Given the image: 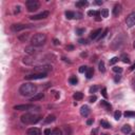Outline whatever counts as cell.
Segmentation results:
<instances>
[{
	"label": "cell",
	"mask_w": 135,
	"mask_h": 135,
	"mask_svg": "<svg viewBox=\"0 0 135 135\" xmlns=\"http://www.w3.org/2000/svg\"><path fill=\"white\" fill-rule=\"evenodd\" d=\"M133 46H134V49H135V40H134V43H133Z\"/></svg>",
	"instance_id": "54"
},
{
	"label": "cell",
	"mask_w": 135,
	"mask_h": 135,
	"mask_svg": "<svg viewBox=\"0 0 135 135\" xmlns=\"http://www.w3.org/2000/svg\"><path fill=\"white\" fill-rule=\"evenodd\" d=\"M49 15H50V13H49L48 11H43V12L39 13V14H37V15L31 16V17H30V19H31V20H41V19L48 18Z\"/></svg>",
	"instance_id": "9"
},
{
	"label": "cell",
	"mask_w": 135,
	"mask_h": 135,
	"mask_svg": "<svg viewBox=\"0 0 135 135\" xmlns=\"http://www.w3.org/2000/svg\"><path fill=\"white\" fill-rule=\"evenodd\" d=\"M84 33V29H76V34L79 36H81Z\"/></svg>",
	"instance_id": "38"
},
{
	"label": "cell",
	"mask_w": 135,
	"mask_h": 135,
	"mask_svg": "<svg viewBox=\"0 0 135 135\" xmlns=\"http://www.w3.org/2000/svg\"><path fill=\"white\" fill-rule=\"evenodd\" d=\"M134 70H135V63H134V64H132V67L130 68V71H134Z\"/></svg>",
	"instance_id": "51"
},
{
	"label": "cell",
	"mask_w": 135,
	"mask_h": 135,
	"mask_svg": "<svg viewBox=\"0 0 135 135\" xmlns=\"http://www.w3.org/2000/svg\"><path fill=\"white\" fill-rule=\"evenodd\" d=\"M40 119H41V116L40 115H36V114H32V113H25L20 117L21 122L24 124H36V122H38Z\"/></svg>",
	"instance_id": "2"
},
{
	"label": "cell",
	"mask_w": 135,
	"mask_h": 135,
	"mask_svg": "<svg viewBox=\"0 0 135 135\" xmlns=\"http://www.w3.org/2000/svg\"><path fill=\"white\" fill-rule=\"evenodd\" d=\"M101 105H103V107H105L108 110H110V109H111V108H112V105H110L109 102H107V101H105V100H101Z\"/></svg>",
	"instance_id": "32"
},
{
	"label": "cell",
	"mask_w": 135,
	"mask_h": 135,
	"mask_svg": "<svg viewBox=\"0 0 135 135\" xmlns=\"http://www.w3.org/2000/svg\"><path fill=\"white\" fill-rule=\"evenodd\" d=\"M121 132L124 133V134H129V133H131V127L129 126V124H124V126L121 128Z\"/></svg>",
	"instance_id": "18"
},
{
	"label": "cell",
	"mask_w": 135,
	"mask_h": 135,
	"mask_svg": "<svg viewBox=\"0 0 135 135\" xmlns=\"http://www.w3.org/2000/svg\"><path fill=\"white\" fill-rule=\"evenodd\" d=\"M132 84H133V86H134V89H135V77L133 78V80H132Z\"/></svg>",
	"instance_id": "52"
},
{
	"label": "cell",
	"mask_w": 135,
	"mask_h": 135,
	"mask_svg": "<svg viewBox=\"0 0 135 135\" xmlns=\"http://www.w3.org/2000/svg\"><path fill=\"white\" fill-rule=\"evenodd\" d=\"M44 97V94L43 93H38V94H36L35 96H33L31 99H30V101H36V100H40V99H42Z\"/></svg>",
	"instance_id": "15"
},
{
	"label": "cell",
	"mask_w": 135,
	"mask_h": 135,
	"mask_svg": "<svg viewBox=\"0 0 135 135\" xmlns=\"http://www.w3.org/2000/svg\"><path fill=\"white\" fill-rule=\"evenodd\" d=\"M91 135H98V129H93Z\"/></svg>",
	"instance_id": "41"
},
{
	"label": "cell",
	"mask_w": 135,
	"mask_h": 135,
	"mask_svg": "<svg viewBox=\"0 0 135 135\" xmlns=\"http://www.w3.org/2000/svg\"><path fill=\"white\" fill-rule=\"evenodd\" d=\"M100 126L102 127V128H105V129L111 128V124H110V122L105 121V120H101V121H100Z\"/></svg>",
	"instance_id": "25"
},
{
	"label": "cell",
	"mask_w": 135,
	"mask_h": 135,
	"mask_svg": "<svg viewBox=\"0 0 135 135\" xmlns=\"http://www.w3.org/2000/svg\"><path fill=\"white\" fill-rule=\"evenodd\" d=\"M113 71L115 72V73L120 74V73L122 72V68H120V67H114V68H113Z\"/></svg>",
	"instance_id": "37"
},
{
	"label": "cell",
	"mask_w": 135,
	"mask_h": 135,
	"mask_svg": "<svg viewBox=\"0 0 135 135\" xmlns=\"http://www.w3.org/2000/svg\"><path fill=\"white\" fill-rule=\"evenodd\" d=\"M24 51L27 53V54H30V55H33V54H35V53H36L35 46H33V45H31V46H26Z\"/></svg>",
	"instance_id": "16"
},
{
	"label": "cell",
	"mask_w": 135,
	"mask_h": 135,
	"mask_svg": "<svg viewBox=\"0 0 135 135\" xmlns=\"http://www.w3.org/2000/svg\"><path fill=\"white\" fill-rule=\"evenodd\" d=\"M126 117H135V112L133 111H126L124 114Z\"/></svg>",
	"instance_id": "29"
},
{
	"label": "cell",
	"mask_w": 135,
	"mask_h": 135,
	"mask_svg": "<svg viewBox=\"0 0 135 135\" xmlns=\"http://www.w3.org/2000/svg\"><path fill=\"white\" fill-rule=\"evenodd\" d=\"M27 38H29V34H22V35H19L18 36V39L20 40V41H23V42L26 41Z\"/></svg>",
	"instance_id": "24"
},
{
	"label": "cell",
	"mask_w": 135,
	"mask_h": 135,
	"mask_svg": "<svg viewBox=\"0 0 135 135\" xmlns=\"http://www.w3.org/2000/svg\"><path fill=\"white\" fill-rule=\"evenodd\" d=\"M89 100H90V102H92V103H93V102H95V101L97 100V97L95 96V95H94V96H91Z\"/></svg>",
	"instance_id": "40"
},
{
	"label": "cell",
	"mask_w": 135,
	"mask_h": 135,
	"mask_svg": "<svg viewBox=\"0 0 135 135\" xmlns=\"http://www.w3.org/2000/svg\"><path fill=\"white\" fill-rule=\"evenodd\" d=\"M118 60H119V58H118V57H113V58H112L111 60L109 61V64H110V65H113V64H115V63L117 62Z\"/></svg>",
	"instance_id": "33"
},
{
	"label": "cell",
	"mask_w": 135,
	"mask_h": 135,
	"mask_svg": "<svg viewBox=\"0 0 135 135\" xmlns=\"http://www.w3.org/2000/svg\"><path fill=\"white\" fill-rule=\"evenodd\" d=\"M101 135H107V134H101Z\"/></svg>",
	"instance_id": "55"
},
{
	"label": "cell",
	"mask_w": 135,
	"mask_h": 135,
	"mask_svg": "<svg viewBox=\"0 0 135 135\" xmlns=\"http://www.w3.org/2000/svg\"><path fill=\"white\" fill-rule=\"evenodd\" d=\"M81 56H82V57H86V53H82Z\"/></svg>",
	"instance_id": "53"
},
{
	"label": "cell",
	"mask_w": 135,
	"mask_h": 135,
	"mask_svg": "<svg viewBox=\"0 0 135 135\" xmlns=\"http://www.w3.org/2000/svg\"><path fill=\"white\" fill-rule=\"evenodd\" d=\"M82 17V14L81 13H75V18L76 19H80Z\"/></svg>",
	"instance_id": "44"
},
{
	"label": "cell",
	"mask_w": 135,
	"mask_h": 135,
	"mask_svg": "<svg viewBox=\"0 0 135 135\" xmlns=\"http://www.w3.org/2000/svg\"><path fill=\"white\" fill-rule=\"evenodd\" d=\"M51 133H52L51 129H45L44 130V135H51Z\"/></svg>",
	"instance_id": "43"
},
{
	"label": "cell",
	"mask_w": 135,
	"mask_h": 135,
	"mask_svg": "<svg viewBox=\"0 0 135 135\" xmlns=\"http://www.w3.org/2000/svg\"><path fill=\"white\" fill-rule=\"evenodd\" d=\"M108 33H109V30H108V29H105V31H103L102 33H101V35L98 37V39H102V38H105V36H107V34H108Z\"/></svg>",
	"instance_id": "35"
},
{
	"label": "cell",
	"mask_w": 135,
	"mask_h": 135,
	"mask_svg": "<svg viewBox=\"0 0 135 135\" xmlns=\"http://www.w3.org/2000/svg\"><path fill=\"white\" fill-rule=\"evenodd\" d=\"M100 14H101V16H102L103 18H105V17H108V15H109V10H108V8H102L101 12H100Z\"/></svg>",
	"instance_id": "30"
},
{
	"label": "cell",
	"mask_w": 135,
	"mask_h": 135,
	"mask_svg": "<svg viewBox=\"0 0 135 135\" xmlns=\"http://www.w3.org/2000/svg\"><path fill=\"white\" fill-rule=\"evenodd\" d=\"M55 120H56V116L53 115V114H50V115L46 116V118L43 120V122L44 124H51V122L55 121Z\"/></svg>",
	"instance_id": "14"
},
{
	"label": "cell",
	"mask_w": 135,
	"mask_h": 135,
	"mask_svg": "<svg viewBox=\"0 0 135 135\" xmlns=\"http://www.w3.org/2000/svg\"><path fill=\"white\" fill-rule=\"evenodd\" d=\"M20 12V6H16V8H15V14H17V13H19Z\"/></svg>",
	"instance_id": "48"
},
{
	"label": "cell",
	"mask_w": 135,
	"mask_h": 135,
	"mask_svg": "<svg viewBox=\"0 0 135 135\" xmlns=\"http://www.w3.org/2000/svg\"><path fill=\"white\" fill-rule=\"evenodd\" d=\"M51 135H62V131H61L60 129L56 128V129H54V130H52Z\"/></svg>",
	"instance_id": "26"
},
{
	"label": "cell",
	"mask_w": 135,
	"mask_h": 135,
	"mask_svg": "<svg viewBox=\"0 0 135 135\" xmlns=\"http://www.w3.org/2000/svg\"><path fill=\"white\" fill-rule=\"evenodd\" d=\"M33 109H39V107L34 105H29V103L14 105V110H16V111H29V110H33Z\"/></svg>",
	"instance_id": "6"
},
{
	"label": "cell",
	"mask_w": 135,
	"mask_h": 135,
	"mask_svg": "<svg viewBox=\"0 0 135 135\" xmlns=\"http://www.w3.org/2000/svg\"><path fill=\"white\" fill-rule=\"evenodd\" d=\"M120 117H121V112H120V111H116L115 113H114V118H115L116 120H119Z\"/></svg>",
	"instance_id": "34"
},
{
	"label": "cell",
	"mask_w": 135,
	"mask_h": 135,
	"mask_svg": "<svg viewBox=\"0 0 135 135\" xmlns=\"http://www.w3.org/2000/svg\"><path fill=\"white\" fill-rule=\"evenodd\" d=\"M101 29H97V30H95V31H93V32H91V34H90V38L91 39H98V37L101 35Z\"/></svg>",
	"instance_id": "11"
},
{
	"label": "cell",
	"mask_w": 135,
	"mask_h": 135,
	"mask_svg": "<svg viewBox=\"0 0 135 135\" xmlns=\"http://www.w3.org/2000/svg\"><path fill=\"white\" fill-rule=\"evenodd\" d=\"M101 94H102V96L105 97V98H107V97H108V94H107V89H105V88H102V90H101Z\"/></svg>",
	"instance_id": "39"
},
{
	"label": "cell",
	"mask_w": 135,
	"mask_h": 135,
	"mask_svg": "<svg viewBox=\"0 0 135 135\" xmlns=\"http://www.w3.org/2000/svg\"><path fill=\"white\" fill-rule=\"evenodd\" d=\"M69 82L71 84H76L78 82V79H77V77H76V76H72V77H70V79H69Z\"/></svg>",
	"instance_id": "28"
},
{
	"label": "cell",
	"mask_w": 135,
	"mask_h": 135,
	"mask_svg": "<svg viewBox=\"0 0 135 135\" xmlns=\"http://www.w3.org/2000/svg\"><path fill=\"white\" fill-rule=\"evenodd\" d=\"M98 69L99 71L101 72V73H105V62H103L102 60L99 61V64H98Z\"/></svg>",
	"instance_id": "23"
},
{
	"label": "cell",
	"mask_w": 135,
	"mask_h": 135,
	"mask_svg": "<svg viewBox=\"0 0 135 135\" xmlns=\"http://www.w3.org/2000/svg\"><path fill=\"white\" fill-rule=\"evenodd\" d=\"M46 77V73H33L31 75H26L25 79L26 80H37V79H43Z\"/></svg>",
	"instance_id": "7"
},
{
	"label": "cell",
	"mask_w": 135,
	"mask_h": 135,
	"mask_svg": "<svg viewBox=\"0 0 135 135\" xmlns=\"http://www.w3.org/2000/svg\"><path fill=\"white\" fill-rule=\"evenodd\" d=\"M93 124V119H89L88 121H86V124H89V126H90V124Z\"/></svg>",
	"instance_id": "50"
},
{
	"label": "cell",
	"mask_w": 135,
	"mask_h": 135,
	"mask_svg": "<svg viewBox=\"0 0 135 135\" xmlns=\"http://www.w3.org/2000/svg\"><path fill=\"white\" fill-rule=\"evenodd\" d=\"M31 24H22V23H14V24L11 25V31L15 32V33H18V32H21L23 30L26 29H31Z\"/></svg>",
	"instance_id": "5"
},
{
	"label": "cell",
	"mask_w": 135,
	"mask_h": 135,
	"mask_svg": "<svg viewBox=\"0 0 135 135\" xmlns=\"http://www.w3.org/2000/svg\"><path fill=\"white\" fill-rule=\"evenodd\" d=\"M89 68L86 67V65H81V67L79 68V73H84V72L88 71Z\"/></svg>",
	"instance_id": "36"
},
{
	"label": "cell",
	"mask_w": 135,
	"mask_h": 135,
	"mask_svg": "<svg viewBox=\"0 0 135 135\" xmlns=\"http://www.w3.org/2000/svg\"><path fill=\"white\" fill-rule=\"evenodd\" d=\"M112 13H113V16L114 17H117L118 15L121 13V5H120V4H116V5H114Z\"/></svg>",
	"instance_id": "13"
},
{
	"label": "cell",
	"mask_w": 135,
	"mask_h": 135,
	"mask_svg": "<svg viewBox=\"0 0 135 135\" xmlns=\"http://www.w3.org/2000/svg\"><path fill=\"white\" fill-rule=\"evenodd\" d=\"M94 3L97 4V5H101V4H102V1H100V0H97V1H95Z\"/></svg>",
	"instance_id": "49"
},
{
	"label": "cell",
	"mask_w": 135,
	"mask_h": 135,
	"mask_svg": "<svg viewBox=\"0 0 135 135\" xmlns=\"http://www.w3.org/2000/svg\"><path fill=\"white\" fill-rule=\"evenodd\" d=\"M65 17H67L68 19H74L75 18V12L67 11V12H65Z\"/></svg>",
	"instance_id": "19"
},
{
	"label": "cell",
	"mask_w": 135,
	"mask_h": 135,
	"mask_svg": "<svg viewBox=\"0 0 135 135\" xmlns=\"http://www.w3.org/2000/svg\"><path fill=\"white\" fill-rule=\"evenodd\" d=\"M41 134V131L38 128H30L26 131V135H40Z\"/></svg>",
	"instance_id": "12"
},
{
	"label": "cell",
	"mask_w": 135,
	"mask_h": 135,
	"mask_svg": "<svg viewBox=\"0 0 135 135\" xmlns=\"http://www.w3.org/2000/svg\"><path fill=\"white\" fill-rule=\"evenodd\" d=\"M65 49H67L68 51H73L74 50V46L73 45H67V48H65Z\"/></svg>",
	"instance_id": "47"
},
{
	"label": "cell",
	"mask_w": 135,
	"mask_h": 135,
	"mask_svg": "<svg viewBox=\"0 0 135 135\" xmlns=\"http://www.w3.org/2000/svg\"><path fill=\"white\" fill-rule=\"evenodd\" d=\"M120 59H121L122 62H124V63H129V62H130V59H129V56H127L126 54H122L121 56H120Z\"/></svg>",
	"instance_id": "27"
},
{
	"label": "cell",
	"mask_w": 135,
	"mask_h": 135,
	"mask_svg": "<svg viewBox=\"0 0 135 135\" xmlns=\"http://www.w3.org/2000/svg\"><path fill=\"white\" fill-rule=\"evenodd\" d=\"M78 42H79L80 44H88V41H86V39H79Z\"/></svg>",
	"instance_id": "42"
},
{
	"label": "cell",
	"mask_w": 135,
	"mask_h": 135,
	"mask_svg": "<svg viewBox=\"0 0 135 135\" xmlns=\"http://www.w3.org/2000/svg\"><path fill=\"white\" fill-rule=\"evenodd\" d=\"M32 45L33 46H41L46 42V35L43 33H38L32 37L31 39Z\"/></svg>",
	"instance_id": "3"
},
{
	"label": "cell",
	"mask_w": 135,
	"mask_h": 135,
	"mask_svg": "<svg viewBox=\"0 0 135 135\" xmlns=\"http://www.w3.org/2000/svg\"><path fill=\"white\" fill-rule=\"evenodd\" d=\"M90 113H91V109L89 108V105H84L80 108V114H81L83 117H88V116L90 115Z\"/></svg>",
	"instance_id": "10"
},
{
	"label": "cell",
	"mask_w": 135,
	"mask_h": 135,
	"mask_svg": "<svg viewBox=\"0 0 135 135\" xmlns=\"http://www.w3.org/2000/svg\"><path fill=\"white\" fill-rule=\"evenodd\" d=\"M119 80H120V75H116L115 78H114V81H115V82H118Z\"/></svg>",
	"instance_id": "45"
},
{
	"label": "cell",
	"mask_w": 135,
	"mask_h": 135,
	"mask_svg": "<svg viewBox=\"0 0 135 135\" xmlns=\"http://www.w3.org/2000/svg\"><path fill=\"white\" fill-rule=\"evenodd\" d=\"M73 98L76 99V100H80V99L83 98V94H82L81 92H76V93H74Z\"/></svg>",
	"instance_id": "20"
},
{
	"label": "cell",
	"mask_w": 135,
	"mask_h": 135,
	"mask_svg": "<svg viewBox=\"0 0 135 135\" xmlns=\"http://www.w3.org/2000/svg\"><path fill=\"white\" fill-rule=\"evenodd\" d=\"M88 4H89V2L86 1V0H81V1L76 2V6H77V8H81V6H86Z\"/></svg>",
	"instance_id": "22"
},
{
	"label": "cell",
	"mask_w": 135,
	"mask_h": 135,
	"mask_svg": "<svg viewBox=\"0 0 135 135\" xmlns=\"http://www.w3.org/2000/svg\"><path fill=\"white\" fill-rule=\"evenodd\" d=\"M25 5H26V8L29 12H35L39 8L40 3L37 1V0H27L25 2Z\"/></svg>",
	"instance_id": "4"
},
{
	"label": "cell",
	"mask_w": 135,
	"mask_h": 135,
	"mask_svg": "<svg viewBox=\"0 0 135 135\" xmlns=\"http://www.w3.org/2000/svg\"><path fill=\"white\" fill-rule=\"evenodd\" d=\"M36 91H37V86L32 82H25V83L21 84L20 88H19V93L25 97L35 96Z\"/></svg>",
	"instance_id": "1"
},
{
	"label": "cell",
	"mask_w": 135,
	"mask_h": 135,
	"mask_svg": "<svg viewBox=\"0 0 135 135\" xmlns=\"http://www.w3.org/2000/svg\"><path fill=\"white\" fill-rule=\"evenodd\" d=\"M126 24L128 27H133L135 25V12H132L128 15L126 19Z\"/></svg>",
	"instance_id": "8"
},
{
	"label": "cell",
	"mask_w": 135,
	"mask_h": 135,
	"mask_svg": "<svg viewBox=\"0 0 135 135\" xmlns=\"http://www.w3.org/2000/svg\"><path fill=\"white\" fill-rule=\"evenodd\" d=\"M88 15L89 16H93V17H99L100 16V12L99 11H89Z\"/></svg>",
	"instance_id": "21"
},
{
	"label": "cell",
	"mask_w": 135,
	"mask_h": 135,
	"mask_svg": "<svg viewBox=\"0 0 135 135\" xmlns=\"http://www.w3.org/2000/svg\"><path fill=\"white\" fill-rule=\"evenodd\" d=\"M98 89H99L98 86H92L90 88V90H89V92H90L91 94H93V93H96Z\"/></svg>",
	"instance_id": "31"
},
{
	"label": "cell",
	"mask_w": 135,
	"mask_h": 135,
	"mask_svg": "<svg viewBox=\"0 0 135 135\" xmlns=\"http://www.w3.org/2000/svg\"><path fill=\"white\" fill-rule=\"evenodd\" d=\"M53 43H54V45H58L60 42H59L58 39H53Z\"/></svg>",
	"instance_id": "46"
},
{
	"label": "cell",
	"mask_w": 135,
	"mask_h": 135,
	"mask_svg": "<svg viewBox=\"0 0 135 135\" xmlns=\"http://www.w3.org/2000/svg\"><path fill=\"white\" fill-rule=\"evenodd\" d=\"M93 75H94V69L93 68H89L88 71L86 72V76L88 79H91V78L93 77Z\"/></svg>",
	"instance_id": "17"
}]
</instances>
